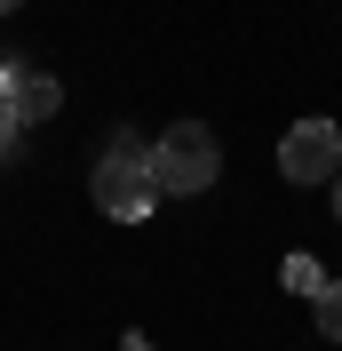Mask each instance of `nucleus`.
<instances>
[{"label":"nucleus","instance_id":"1","mask_svg":"<svg viewBox=\"0 0 342 351\" xmlns=\"http://www.w3.org/2000/svg\"><path fill=\"white\" fill-rule=\"evenodd\" d=\"M96 208H104L111 223H144L151 208H159V176H151V152H144V136H111V152L96 160Z\"/></svg>","mask_w":342,"mask_h":351},{"label":"nucleus","instance_id":"2","mask_svg":"<svg viewBox=\"0 0 342 351\" xmlns=\"http://www.w3.org/2000/svg\"><path fill=\"white\" fill-rule=\"evenodd\" d=\"M215 168H223V152H215V128H199V120H175V128L151 144V176H159V192H207Z\"/></svg>","mask_w":342,"mask_h":351},{"label":"nucleus","instance_id":"3","mask_svg":"<svg viewBox=\"0 0 342 351\" xmlns=\"http://www.w3.org/2000/svg\"><path fill=\"white\" fill-rule=\"evenodd\" d=\"M278 176L287 184H334L342 176V128L334 120H295L278 144Z\"/></svg>","mask_w":342,"mask_h":351},{"label":"nucleus","instance_id":"4","mask_svg":"<svg viewBox=\"0 0 342 351\" xmlns=\"http://www.w3.org/2000/svg\"><path fill=\"white\" fill-rule=\"evenodd\" d=\"M56 104H64V88H56V72H16V88H8V112H16V128L48 120Z\"/></svg>","mask_w":342,"mask_h":351},{"label":"nucleus","instance_id":"5","mask_svg":"<svg viewBox=\"0 0 342 351\" xmlns=\"http://www.w3.org/2000/svg\"><path fill=\"white\" fill-rule=\"evenodd\" d=\"M287 287L319 304V295H326V287H334V280H326V271H319V256H287Z\"/></svg>","mask_w":342,"mask_h":351},{"label":"nucleus","instance_id":"6","mask_svg":"<svg viewBox=\"0 0 342 351\" xmlns=\"http://www.w3.org/2000/svg\"><path fill=\"white\" fill-rule=\"evenodd\" d=\"M311 311H319V335H326V343H342V280L326 287V295H319Z\"/></svg>","mask_w":342,"mask_h":351},{"label":"nucleus","instance_id":"7","mask_svg":"<svg viewBox=\"0 0 342 351\" xmlns=\"http://www.w3.org/2000/svg\"><path fill=\"white\" fill-rule=\"evenodd\" d=\"M8 152H16V112L0 104V160H8Z\"/></svg>","mask_w":342,"mask_h":351},{"label":"nucleus","instance_id":"8","mask_svg":"<svg viewBox=\"0 0 342 351\" xmlns=\"http://www.w3.org/2000/svg\"><path fill=\"white\" fill-rule=\"evenodd\" d=\"M120 351H151V343H144V335H128V343H120Z\"/></svg>","mask_w":342,"mask_h":351},{"label":"nucleus","instance_id":"9","mask_svg":"<svg viewBox=\"0 0 342 351\" xmlns=\"http://www.w3.org/2000/svg\"><path fill=\"white\" fill-rule=\"evenodd\" d=\"M334 216H342V176H334Z\"/></svg>","mask_w":342,"mask_h":351},{"label":"nucleus","instance_id":"10","mask_svg":"<svg viewBox=\"0 0 342 351\" xmlns=\"http://www.w3.org/2000/svg\"><path fill=\"white\" fill-rule=\"evenodd\" d=\"M8 8H24V0H0V16H8Z\"/></svg>","mask_w":342,"mask_h":351}]
</instances>
